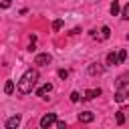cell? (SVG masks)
<instances>
[{"mask_svg":"<svg viewBox=\"0 0 129 129\" xmlns=\"http://www.w3.org/2000/svg\"><path fill=\"white\" fill-rule=\"evenodd\" d=\"M36 81H38V71H36V69H28V71L20 77V81H18V91H20L22 95L32 93Z\"/></svg>","mask_w":129,"mask_h":129,"instance_id":"cell-1","label":"cell"},{"mask_svg":"<svg viewBox=\"0 0 129 129\" xmlns=\"http://www.w3.org/2000/svg\"><path fill=\"white\" fill-rule=\"evenodd\" d=\"M54 121H56V115H54V113H46V115H42V119H40V127H42V129L52 127Z\"/></svg>","mask_w":129,"mask_h":129,"instance_id":"cell-2","label":"cell"},{"mask_svg":"<svg viewBox=\"0 0 129 129\" xmlns=\"http://www.w3.org/2000/svg\"><path fill=\"white\" fill-rule=\"evenodd\" d=\"M52 60V56L48 54V52H40V54H36V58H34V64H40V67H44V64H48Z\"/></svg>","mask_w":129,"mask_h":129,"instance_id":"cell-3","label":"cell"},{"mask_svg":"<svg viewBox=\"0 0 129 129\" xmlns=\"http://www.w3.org/2000/svg\"><path fill=\"white\" fill-rule=\"evenodd\" d=\"M18 125H20V115H12V117L6 119V129H14Z\"/></svg>","mask_w":129,"mask_h":129,"instance_id":"cell-4","label":"cell"},{"mask_svg":"<svg viewBox=\"0 0 129 129\" xmlns=\"http://www.w3.org/2000/svg\"><path fill=\"white\" fill-rule=\"evenodd\" d=\"M95 119V115L91 113V111H83V113H79V121L81 123H91Z\"/></svg>","mask_w":129,"mask_h":129,"instance_id":"cell-5","label":"cell"},{"mask_svg":"<svg viewBox=\"0 0 129 129\" xmlns=\"http://www.w3.org/2000/svg\"><path fill=\"white\" fill-rule=\"evenodd\" d=\"M50 91H52V85H50V83H46V85H42V87H40V89H38V91H36V95H38V97H42V99H44V97H46V95H48V93H50Z\"/></svg>","mask_w":129,"mask_h":129,"instance_id":"cell-6","label":"cell"},{"mask_svg":"<svg viewBox=\"0 0 129 129\" xmlns=\"http://www.w3.org/2000/svg\"><path fill=\"white\" fill-rule=\"evenodd\" d=\"M99 95H101V89H89V91H85V97H83V99L91 101V99H95V97H99Z\"/></svg>","mask_w":129,"mask_h":129,"instance_id":"cell-7","label":"cell"},{"mask_svg":"<svg viewBox=\"0 0 129 129\" xmlns=\"http://www.w3.org/2000/svg\"><path fill=\"white\" fill-rule=\"evenodd\" d=\"M101 73H103V67H99V62L89 64V75H101Z\"/></svg>","mask_w":129,"mask_h":129,"instance_id":"cell-8","label":"cell"},{"mask_svg":"<svg viewBox=\"0 0 129 129\" xmlns=\"http://www.w3.org/2000/svg\"><path fill=\"white\" fill-rule=\"evenodd\" d=\"M125 99H127V89H119L117 95H115V101H117V103H123Z\"/></svg>","mask_w":129,"mask_h":129,"instance_id":"cell-9","label":"cell"},{"mask_svg":"<svg viewBox=\"0 0 129 129\" xmlns=\"http://www.w3.org/2000/svg\"><path fill=\"white\" fill-rule=\"evenodd\" d=\"M107 64H119L117 52H109V54H107Z\"/></svg>","mask_w":129,"mask_h":129,"instance_id":"cell-10","label":"cell"},{"mask_svg":"<svg viewBox=\"0 0 129 129\" xmlns=\"http://www.w3.org/2000/svg\"><path fill=\"white\" fill-rule=\"evenodd\" d=\"M117 85H119V89H127V75H121L119 81H117Z\"/></svg>","mask_w":129,"mask_h":129,"instance_id":"cell-11","label":"cell"},{"mask_svg":"<svg viewBox=\"0 0 129 129\" xmlns=\"http://www.w3.org/2000/svg\"><path fill=\"white\" fill-rule=\"evenodd\" d=\"M117 123H119V125L125 123V109H119V111H117Z\"/></svg>","mask_w":129,"mask_h":129,"instance_id":"cell-12","label":"cell"},{"mask_svg":"<svg viewBox=\"0 0 129 129\" xmlns=\"http://www.w3.org/2000/svg\"><path fill=\"white\" fill-rule=\"evenodd\" d=\"M109 34H111V28H109V26H103V28H101V40L109 38Z\"/></svg>","mask_w":129,"mask_h":129,"instance_id":"cell-13","label":"cell"},{"mask_svg":"<svg viewBox=\"0 0 129 129\" xmlns=\"http://www.w3.org/2000/svg\"><path fill=\"white\" fill-rule=\"evenodd\" d=\"M12 91H14V83H12V81H6V85H4V93L10 95Z\"/></svg>","mask_w":129,"mask_h":129,"instance_id":"cell-14","label":"cell"},{"mask_svg":"<svg viewBox=\"0 0 129 129\" xmlns=\"http://www.w3.org/2000/svg\"><path fill=\"white\" fill-rule=\"evenodd\" d=\"M111 14H113V16L119 14V2H117V0H113V4H111Z\"/></svg>","mask_w":129,"mask_h":129,"instance_id":"cell-15","label":"cell"},{"mask_svg":"<svg viewBox=\"0 0 129 129\" xmlns=\"http://www.w3.org/2000/svg\"><path fill=\"white\" fill-rule=\"evenodd\" d=\"M121 18H125V20L129 18V4H127V6H123V10H121Z\"/></svg>","mask_w":129,"mask_h":129,"instance_id":"cell-16","label":"cell"},{"mask_svg":"<svg viewBox=\"0 0 129 129\" xmlns=\"http://www.w3.org/2000/svg\"><path fill=\"white\" fill-rule=\"evenodd\" d=\"M117 56H119V62H123V60L127 58V50H123V48H121V50L117 52Z\"/></svg>","mask_w":129,"mask_h":129,"instance_id":"cell-17","label":"cell"},{"mask_svg":"<svg viewBox=\"0 0 129 129\" xmlns=\"http://www.w3.org/2000/svg\"><path fill=\"white\" fill-rule=\"evenodd\" d=\"M62 28V20H54L52 22V30H60Z\"/></svg>","mask_w":129,"mask_h":129,"instance_id":"cell-18","label":"cell"},{"mask_svg":"<svg viewBox=\"0 0 129 129\" xmlns=\"http://www.w3.org/2000/svg\"><path fill=\"white\" fill-rule=\"evenodd\" d=\"M79 99H81V95H79L77 91H73V93H71V101H73V103H77Z\"/></svg>","mask_w":129,"mask_h":129,"instance_id":"cell-19","label":"cell"},{"mask_svg":"<svg viewBox=\"0 0 129 129\" xmlns=\"http://www.w3.org/2000/svg\"><path fill=\"white\" fill-rule=\"evenodd\" d=\"M58 77H60V79H67V77H69V71H67V69H60V71H58Z\"/></svg>","mask_w":129,"mask_h":129,"instance_id":"cell-20","label":"cell"},{"mask_svg":"<svg viewBox=\"0 0 129 129\" xmlns=\"http://www.w3.org/2000/svg\"><path fill=\"white\" fill-rule=\"evenodd\" d=\"M54 127H56V129H64L67 123H64V121H54Z\"/></svg>","mask_w":129,"mask_h":129,"instance_id":"cell-21","label":"cell"},{"mask_svg":"<svg viewBox=\"0 0 129 129\" xmlns=\"http://www.w3.org/2000/svg\"><path fill=\"white\" fill-rule=\"evenodd\" d=\"M12 4V0H0V8H8Z\"/></svg>","mask_w":129,"mask_h":129,"instance_id":"cell-22","label":"cell"}]
</instances>
